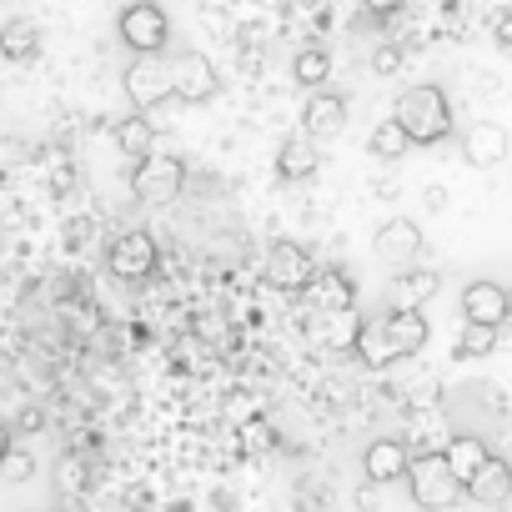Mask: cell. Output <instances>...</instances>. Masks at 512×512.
Returning <instances> with one entry per match:
<instances>
[{"label":"cell","instance_id":"6da1fadb","mask_svg":"<svg viewBox=\"0 0 512 512\" xmlns=\"http://www.w3.org/2000/svg\"><path fill=\"white\" fill-rule=\"evenodd\" d=\"M392 121L407 131L412 146H437L452 131V106H447V96L437 86H407L397 96V106H392Z\"/></svg>","mask_w":512,"mask_h":512},{"label":"cell","instance_id":"7a4b0ae2","mask_svg":"<svg viewBox=\"0 0 512 512\" xmlns=\"http://www.w3.org/2000/svg\"><path fill=\"white\" fill-rule=\"evenodd\" d=\"M186 186V166L176 156H161V151H146L136 156L131 166V196L146 201V206H171Z\"/></svg>","mask_w":512,"mask_h":512},{"label":"cell","instance_id":"3957f363","mask_svg":"<svg viewBox=\"0 0 512 512\" xmlns=\"http://www.w3.org/2000/svg\"><path fill=\"white\" fill-rule=\"evenodd\" d=\"M116 36H121L136 56L166 51V41H171V16L156 6V0H131V6L116 16Z\"/></svg>","mask_w":512,"mask_h":512},{"label":"cell","instance_id":"277c9868","mask_svg":"<svg viewBox=\"0 0 512 512\" xmlns=\"http://www.w3.org/2000/svg\"><path fill=\"white\" fill-rule=\"evenodd\" d=\"M407 487H412V502L417 507H447V502H457L462 497V482L447 472V462H442V452H422V457H412L407 462Z\"/></svg>","mask_w":512,"mask_h":512},{"label":"cell","instance_id":"5b68a950","mask_svg":"<svg viewBox=\"0 0 512 512\" xmlns=\"http://www.w3.org/2000/svg\"><path fill=\"white\" fill-rule=\"evenodd\" d=\"M166 76H171V96H181L186 106H206L216 91H221V76L216 66L201 56V51H181L166 61Z\"/></svg>","mask_w":512,"mask_h":512},{"label":"cell","instance_id":"8992f818","mask_svg":"<svg viewBox=\"0 0 512 512\" xmlns=\"http://www.w3.org/2000/svg\"><path fill=\"white\" fill-rule=\"evenodd\" d=\"M106 262H111V277H121V282H146V277H156V241L146 236V231H121L111 246H106Z\"/></svg>","mask_w":512,"mask_h":512},{"label":"cell","instance_id":"52a82bcc","mask_svg":"<svg viewBox=\"0 0 512 512\" xmlns=\"http://www.w3.org/2000/svg\"><path fill=\"white\" fill-rule=\"evenodd\" d=\"M312 272H317L312 251L297 246V241H277V246L267 251V282H272L277 292H287V297H302L307 282H312Z\"/></svg>","mask_w":512,"mask_h":512},{"label":"cell","instance_id":"ba28073f","mask_svg":"<svg viewBox=\"0 0 512 512\" xmlns=\"http://www.w3.org/2000/svg\"><path fill=\"white\" fill-rule=\"evenodd\" d=\"M372 251H377V262H382V267H412L417 256H422V226L407 221V216H392V221L377 226Z\"/></svg>","mask_w":512,"mask_h":512},{"label":"cell","instance_id":"9c48e42d","mask_svg":"<svg viewBox=\"0 0 512 512\" xmlns=\"http://www.w3.org/2000/svg\"><path fill=\"white\" fill-rule=\"evenodd\" d=\"M126 96H131V106H136V111H151V106H161V101L171 96V76H166L161 51L136 56V61L126 66Z\"/></svg>","mask_w":512,"mask_h":512},{"label":"cell","instance_id":"30bf717a","mask_svg":"<svg viewBox=\"0 0 512 512\" xmlns=\"http://www.w3.org/2000/svg\"><path fill=\"white\" fill-rule=\"evenodd\" d=\"M347 111H352L347 96L317 86V91L307 96V111H302V136H312V141H337V136L347 131Z\"/></svg>","mask_w":512,"mask_h":512},{"label":"cell","instance_id":"8fae6325","mask_svg":"<svg viewBox=\"0 0 512 512\" xmlns=\"http://www.w3.org/2000/svg\"><path fill=\"white\" fill-rule=\"evenodd\" d=\"M507 492H512V467L502 462V457H482V467L462 482V497H472V507H502L507 502Z\"/></svg>","mask_w":512,"mask_h":512},{"label":"cell","instance_id":"7c38bea8","mask_svg":"<svg viewBox=\"0 0 512 512\" xmlns=\"http://www.w3.org/2000/svg\"><path fill=\"white\" fill-rule=\"evenodd\" d=\"M507 146H512V141H507V126H497V121H472L467 136H462V156H467V166H477V171L502 166Z\"/></svg>","mask_w":512,"mask_h":512},{"label":"cell","instance_id":"4fadbf2b","mask_svg":"<svg viewBox=\"0 0 512 512\" xmlns=\"http://www.w3.org/2000/svg\"><path fill=\"white\" fill-rule=\"evenodd\" d=\"M507 312H512V302H507V292L497 282H467V292H462V322L502 327Z\"/></svg>","mask_w":512,"mask_h":512},{"label":"cell","instance_id":"5bb4252c","mask_svg":"<svg viewBox=\"0 0 512 512\" xmlns=\"http://www.w3.org/2000/svg\"><path fill=\"white\" fill-rule=\"evenodd\" d=\"M382 332H387V342H392L397 357H417V352L427 347V337H432L422 307H392V312L382 317Z\"/></svg>","mask_w":512,"mask_h":512},{"label":"cell","instance_id":"9a60e30c","mask_svg":"<svg viewBox=\"0 0 512 512\" xmlns=\"http://www.w3.org/2000/svg\"><path fill=\"white\" fill-rule=\"evenodd\" d=\"M407 462H412V452H407L402 437H377V442L367 447V457H362V472H367V482L392 487V482H402Z\"/></svg>","mask_w":512,"mask_h":512},{"label":"cell","instance_id":"2e32d148","mask_svg":"<svg viewBox=\"0 0 512 512\" xmlns=\"http://www.w3.org/2000/svg\"><path fill=\"white\" fill-rule=\"evenodd\" d=\"M357 332H362L357 307H332V312H322V322H317V342H322L327 352H352Z\"/></svg>","mask_w":512,"mask_h":512},{"label":"cell","instance_id":"e0dca14e","mask_svg":"<svg viewBox=\"0 0 512 512\" xmlns=\"http://www.w3.org/2000/svg\"><path fill=\"white\" fill-rule=\"evenodd\" d=\"M317 141L312 136H287L282 141V151H277V176L282 181H307L312 171H317Z\"/></svg>","mask_w":512,"mask_h":512},{"label":"cell","instance_id":"ac0fdd59","mask_svg":"<svg viewBox=\"0 0 512 512\" xmlns=\"http://www.w3.org/2000/svg\"><path fill=\"white\" fill-rule=\"evenodd\" d=\"M307 297H312L322 312H332V307H352V302H357V282H352L347 272H312Z\"/></svg>","mask_w":512,"mask_h":512},{"label":"cell","instance_id":"d6986e66","mask_svg":"<svg viewBox=\"0 0 512 512\" xmlns=\"http://www.w3.org/2000/svg\"><path fill=\"white\" fill-rule=\"evenodd\" d=\"M492 447L482 442V437H472V432H457L447 447H442V462H447V472L457 477V482H467L477 467H482V457H487Z\"/></svg>","mask_w":512,"mask_h":512},{"label":"cell","instance_id":"ffe728a7","mask_svg":"<svg viewBox=\"0 0 512 512\" xmlns=\"http://www.w3.org/2000/svg\"><path fill=\"white\" fill-rule=\"evenodd\" d=\"M437 297V272H407L392 277V307H422Z\"/></svg>","mask_w":512,"mask_h":512},{"label":"cell","instance_id":"44dd1931","mask_svg":"<svg viewBox=\"0 0 512 512\" xmlns=\"http://www.w3.org/2000/svg\"><path fill=\"white\" fill-rule=\"evenodd\" d=\"M41 51V31L31 21H11L6 31H0V56L6 61H31Z\"/></svg>","mask_w":512,"mask_h":512},{"label":"cell","instance_id":"7402d4cb","mask_svg":"<svg viewBox=\"0 0 512 512\" xmlns=\"http://www.w3.org/2000/svg\"><path fill=\"white\" fill-rule=\"evenodd\" d=\"M367 151H372V156H382V161H397V156H407V151H412V141H407V131L387 116V121H377V126H372Z\"/></svg>","mask_w":512,"mask_h":512},{"label":"cell","instance_id":"603a6c76","mask_svg":"<svg viewBox=\"0 0 512 512\" xmlns=\"http://www.w3.org/2000/svg\"><path fill=\"white\" fill-rule=\"evenodd\" d=\"M352 352L367 362V367H387V362H397V352H392V342H387V332H382V322H362V332H357V342H352Z\"/></svg>","mask_w":512,"mask_h":512},{"label":"cell","instance_id":"cb8c5ba5","mask_svg":"<svg viewBox=\"0 0 512 512\" xmlns=\"http://www.w3.org/2000/svg\"><path fill=\"white\" fill-rule=\"evenodd\" d=\"M292 81L302 86V91H317V86H327L332 81V61H327V51H302L297 61H292Z\"/></svg>","mask_w":512,"mask_h":512},{"label":"cell","instance_id":"d4e9b609","mask_svg":"<svg viewBox=\"0 0 512 512\" xmlns=\"http://www.w3.org/2000/svg\"><path fill=\"white\" fill-rule=\"evenodd\" d=\"M116 146L126 151V156H146L151 151V121L146 116H126V121H116Z\"/></svg>","mask_w":512,"mask_h":512},{"label":"cell","instance_id":"484cf974","mask_svg":"<svg viewBox=\"0 0 512 512\" xmlns=\"http://www.w3.org/2000/svg\"><path fill=\"white\" fill-rule=\"evenodd\" d=\"M497 347V327H477V322H462V337H457V357H487Z\"/></svg>","mask_w":512,"mask_h":512},{"label":"cell","instance_id":"4316f807","mask_svg":"<svg viewBox=\"0 0 512 512\" xmlns=\"http://www.w3.org/2000/svg\"><path fill=\"white\" fill-rule=\"evenodd\" d=\"M241 452H251V457L272 452V422L267 417H246L241 422Z\"/></svg>","mask_w":512,"mask_h":512},{"label":"cell","instance_id":"83f0119b","mask_svg":"<svg viewBox=\"0 0 512 512\" xmlns=\"http://www.w3.org/2000/svg\"><path fill=\"white\" fill-rule=\"evenodd\" d=\"M0 472H6V482H26V477L36 472V462H31V452H21V447H11L6 457H0Z\"/></svg>","mask_w":512,"mask_h":512},{"label":"cell","instance_id":"f1b7e54d","mask_svg":"<svg viewBox=\"0 0 512 512\" xmlns=\"http://www.w3.org/2000/svg\"><path fill=\"white\" fill-rule=\"evenodd\" d=\"M91 236H96V216H76L71 226H66V241L81 251V246H91Z\"/></svg>","mask_w":512,"mask_h":512},{"label":"cell","instance_id":"f546056e","mask_svg":"<svg viewBox=\"0 0 512 512\" xmlns=\"http://www.w3.org/2000/svg\"><path fill=\"white\" fill-rule=\"evenodd\" d=\"M372 66H377V71H382V76H392V71H397V66H402V51H397V46H382V51H377V56H372Z\"/></svg>","mask_w":512,"mask_h":512},{"label":"cell","instance_id":"4dcf8cb0","mask_svg":"<svg viewBox=\"0 0 512 512\" xmlns=\"http://www.w3.org/2000/svg\"><path fill=\"white\" fill-rule=\"evenodd\" d=\"M41 422H46V417H41L36 407H21V417H16V427H21V432H41Z\"/></svg>","mask_w":512,"mask_h":512},{"label":"cell","instance_id":"1f68e13d","mask_svg":"<svg viewBox=\"0 0 512 512\" xmlns=\"http://www.w3.org/2000/svg\"><path fill=\"white\" fill-rule=\"evenodd\" d=\"M11 447H16V427H11V422H0V457H6Z\"/></svg>","mask_w":512,"mask_h":512},{"label":"cell","instance_id":"d6a6232c","mask_svg":"<svg viewBox=\"0 0 512 512\" xmlns=\"http://www.w3.org/2000/svg\"><path fill=\"white\" fill-rule=\"evenodd\" d=\"M402 6V0H367V11H377V16H392Z\"/></svg>","mask_w":512,"mask_h":512},{"label":"cell","instance_id":"836d02e7","mask_svg":"<svg viewBox=\"0 0 512 512\" xmlns=\"http://www.w3.org/2000/svg\"><path fill=\"white\" fill-rule=\"evenodd\" d=\"M357 507H362V512H372V507H377V482H372L367 492H357Z\"/></svg>","mask_w":512,"mask_h":512},{"label":"cell","instance_id":"e575fe53","mask_svg":"<svg viewBox=\"0 0 512 512\" xmlns=\"http://www.w3.org/2000/svg\"><path fill=\"white\" fill-rule=\"evenodd\" d=\"M432 512H472V507H462V497H457V502H447V507H432Z\"/></svg>","mask_w":512,"mask_h":512},{"label":"cell","instance_id":"d590c367","mask_svg":"<svg viewBox=\"0 0 512 512\" xmlns=\"http://www.w3.org/2000/svg\"><path fill=\"white\" fill-rule=\"evenodd\" d=\"M497 512H502V507H497Z\"/></svg>","mask_w":512,"mask_h":512}]
</instances>
